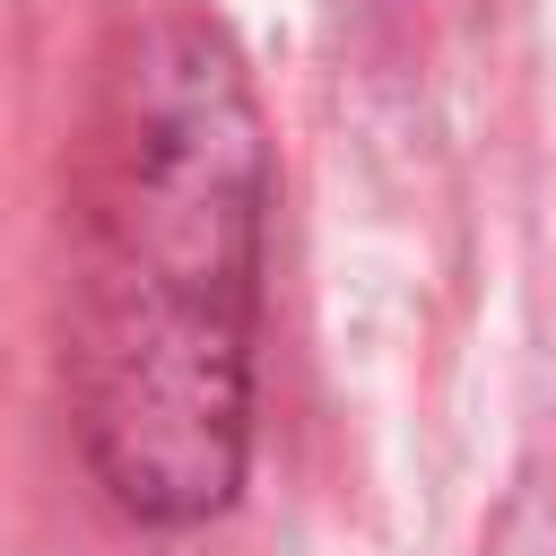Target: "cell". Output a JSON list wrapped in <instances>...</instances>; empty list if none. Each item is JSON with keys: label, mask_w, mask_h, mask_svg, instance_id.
Instances as JSON below:
<instances>
[{"label": "cell", "mask_w": 556, "mask_h": 556, "mask_svg": "<svg viewBox=\"0 0 556 556\" xmlns=\"http://www.w3.org/2000/svg\"><path fill=\"white\" fill-rule=\"evenodd\" d=\"M269 139L235 35L200 0H130L70 148L61 374L96 486L148 521H217L252 460Z\"/></svg>", "instance_id": "obj_1"}]
</instances>
